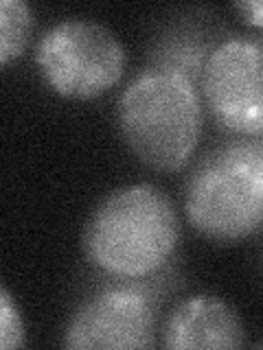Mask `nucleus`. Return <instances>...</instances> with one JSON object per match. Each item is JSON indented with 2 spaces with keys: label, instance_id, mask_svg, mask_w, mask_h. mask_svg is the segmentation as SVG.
<instances>
[{
  "label": "nucleus",
  "instance_id": "nucleus-1",
  "mask_svg": "<svg viewBox=\"0 0 263 350\" xmlns=\"http://www.w3.org/2000/svg\"><path fill=\"white\" fill-rule=\"evenodd\" d=\"M180 221L167 193L132 184L110 193L84 230V250L97 269L116 278H145L173 254Z\"/></svg>",
  "mask_w": 263,
  "mask_h": 350
},
{
  "label": "nucleus",
  "instance_id": "nucleus-2",
  "mask_svg": "<svg viewBox=\"0 0 263 350\" xmlns=\"http://www.w3.org/2000/svg\"><path fill=\"white\" fill-rule=\"evenodd\" d=\"M202 120L200 88L164 68L140 72L116 101V125L125 145L142 164L162 173L191 162Z\"/></svg>",
  "mask_w": 263,
  "mask_h": 350
},
{
  "label": "nucleus",
  "instance_id": "nucleus-3",
  "mask_svg": "<svg viewBox=\"0 0 263 350\" xmlns=\"http://www.w3.org/2000/svg\"><path fill=\"white\" fill-rule=\"evenodd\" d=\"M184 213L200 234L239 241L263 226V142L233 140L195 164L184 189Z\"/></svg>",
  "mask_w": 263,
  "mask_h": 350
},
{
  "label": "nucleus",
  "instance_id": "nucleus-4",
  "mask_svg": "<svg viewBox=\"0 0 263 350\" xmlns=\"http://www.w3.org/2000/svg\"><path fill=\"white\" fill-rule=\"evenodd\" d=\"M36 64L53 92L86 101L121 81L127 53L101 22L73 18L58 22L40 38Z\"/></svg>",
  "mask_w": 263,
  "mask_h": 350
},
{
  "label": "nucleus",
  "instance_id": "nucleus-5",
  "mask_svg": "<svg viewBox=\"0 0 263 350\" xmlns=\"http://www.w3.org/2000/svg\"><path fill=\"white\" fill-rule=\"evenodd\" d=\"M200 94L213 118L237 136H263V38L235 36L208 55Z\"/></svg>",
  "mask_w": 263,
  "mask_h": 350
},
{
  "label": "nucleus",
  "instance_id": "nucleus-6",
  "mask_svg": "<svg viewBox=\"0 0 263 350\" xmlns=\"http://www.w3.org/2000/svg\"><path fill=\"white\" fill-rule=\"evenodd\" d=\"M73 350H125L156 346V304L140 287L116 284L86 300L66 324Z\"/></svg>",
  "mask_w": 263,
  "mask_h": 350
},
{
  "label": "nucleus",
  "instance_id": "nucleus-7",
  "mask_svg": "<svg viewBox=\"0 0 263 350\" xmlns=\"http://www.w3.org/2000/svg\"><path fill=\"white\" fill-rule=\"evenodd\" d=\"M244 342L246 331L235 309L211 293L180 302L162 328V346L171 350H230Z\"/></svg>",
  "mask_w": 263,
  "mask_h": 350
},
{
  "label": "nucleus",
  "instance_id": "nucleus-8",
  "mask_svg": "<svg viewBox=\"0 0 263 350\" xmlns=\"http://www.w3.org/2000/svg\"><path fill=\"white\" fill-rule=\"evenodd\" d=\"M213 49L208 46L204 36H195V33H178L175 38H169L160 44V49L153 53V68H164L184 75L191 79L197 88L202 81V72L208 55Z\"/></svg>",
  "mask_w": 263,
  "mask_h": 350
},
{
  "label": "nucleus",
  "instance_id": "nucleus-9",
  "mask_svg": "<svg viewBox=\"0 0 263 350\" xmlns=\"http://www.w3.org/2000/svg\"><path fill=\"white\" fill-rule=\"evenodd\" d=\"M33 31V14L25 0H3L0 3V64L25 53Z\"/></svg>",
  "mask_w": 263,
  "mask_h": 350
},
{
  "label": "nucleus",
  "instance_id": "nucleus-10",
  "mask_svg": "<svg viewBox=\"0 0 263 350\" xmlns=\"http://www.w3.org/2000/svg\"><path fill=\"white\" fill-rule=\"evenodd\" d=\"M27 344L25 324H22V315L18 304L11 298L7 287L0 291V348H22Z\"/></svg>",
  "mask_w": 263,
  "mask_h": 350
},
{
  "label": "nucleus",
  "instance_id": "nucleus-11",
  "mask_svg": "<svg viewBox=\"0 0 263 350\" xmlns=\"http://www.w3.org/2000/svg\"><path fill=\"white\" fill-rule=\"evenodd\" d=\"M235 9L239 11L244 22L263 29V0H239V3H235Z\"/></svg>",
  "mask_w": 263,
  "mask_h": 350
},
{
  "label": "nucleus",
  "instance_id": "nucleus-12",
  "mask_svg": "<svg viewBox=\"0 0 263 350\" xmlns=\"http://www.w3.org/2000/svg\"><path fill=\"white\" fill-rule=\"evenodd\" d=\"M257 346H259V348H263V342H259V344H257Z\"/></svg>",
  "mask_w": 263,
  "mask_h": 350
}]
</instances>
